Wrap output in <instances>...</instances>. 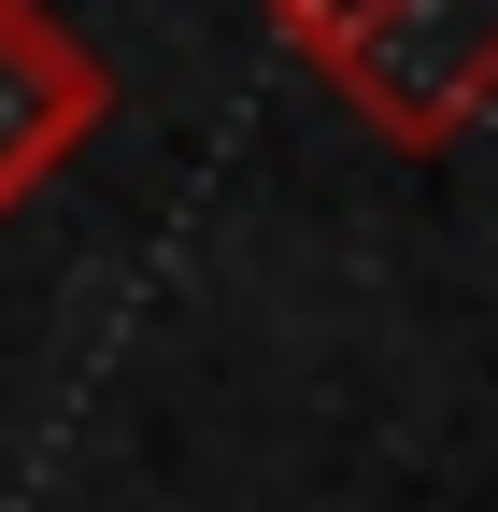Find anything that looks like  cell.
<instances>
[{
  "mask_svg": "<svg viewBox=\"0 0 498 512\" xmlns=\"http://www.w3.org/2000/svg\"><path fill=\"white\" fill-rule=\"evenodd\" d=\"M299 57L328 72V100L370 128V143L442 157L498 100V0H356V15L299 29Z\"/></svg>",
  "mask_w": 498,
  "mask_h": 512,
  "instance_id": "1",
  "label": "cell"
},
{
  "mask_svg": "<svg viewBox=\"0 0 498 512\" xmlns=\"http://www.w3.org/2000/svg\"><path fill=\"white\" fill-rule=\"evenodd\" d=\"M114 114V72L86 29H57L43 0H0V214H29L57 171L100 143Z\"/></svg>",
  "mask_w": 498,
  "mask_h": 512,
  "instance_id": "2",
  "label": "cell"
},
{
  "mask_svg": "<svg viewBox=\"0 0 498 512\" xmlns=\"http://www.w3.org/2000/svg\"><path fill=\"white\" fill-rule=\"evenodd\" d=\"M328 15H356V0H271V29L299 43V29H328Z\"/></svg>",
  "mask_w": 498,
  "mask_h": 512,
  "instance_id": "3",
  "label": "cell"
}]
</instances>
